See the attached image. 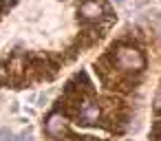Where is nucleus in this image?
<instances>
[{
  "label": "nucleus",
  "mask_w": 161,
  "mask_h": 141,
  "mask_svg": "<svg viewBox=\"0 0 161 141\" xmlns=\"http://www.w3.org/2000/svg\"><path fill=\"white\" fill-rule=\"evenodd\" d=\"M77 16L86 24H97L106 16V11L102 7V3H97V0H84V3L80 5V9H77Z\"/></svg>",
  "instance_id": "7ed1b4c3"
},
{
  "label": "nucleus",
  "mask_w": 161,
  "mask_h": 141,
  "mask_svg": "<svg viewBox=\"0 0 161 141\" xmlns=\"http://www.w3.org/2000/svg\"><path fill=\"white\" fill-rule=\"evenodd\" d=\"M99 117H102V106L93 97H84L80 101V108H77V123L93 126L99 121Z\"/></svg>",
  "instance_id": "f03ea898"
},
{
  "label": "nucleus",
  "mask_w": 161,
  "mask_h": 141,
  "mask_svg": "<svg viewBox=\"0 0 161 141\" xmlns=\"http://www.w3.org/2000/svg\"><path fill=\"white\" fill-rule=\"evenodd\" d=\"M16 3H18V0H0V18H3V16H5Z\"/></svg>",
  "instance_id": "0eeeda50"
},
{
  "label": "nucleus",
  "mask_w": 161,
  "mask_h": 141,
  "mask_svg": "<svg viewBox=\"0 0 161 141\" xmlns=\"http://www.w3.org/2000/svg\"><path fill=\"white\" fill-rule=\"evenodd\" d=\"M0 141H18V139H16V132H14V130L0 128Z\"/></svg>",
  "instance_id": "423d86ee"
},
{
  "label": "nucleus",
  "mask_w": 161,
  "mask_h": 141,
  "mask_svg": "<svg viewBox=\"0 0 161 141\" xmlns=\"http://www.w3.org/2000/svg\"><path fill=\"white\" fill-rule=\"evenodd\" d=\"M7 79H9V66L0 64V84H5Z\"/></svg>",
  "instance_id": "1a4fd4ad"
},
{
  "label": "nucleus",
  "mask_w": 161,
  "mask_h": 141,
  "mask_svg": "<svg viewBox=\"0 0 161 141\" xmlns=\"http://www.w3.org/2000/svg\"><path fill=\"white\" fill-rule=\"evenodd\" d=\"M44 132L49 134V137H53V139H62V137H66L69 134V121H66V117L62 115V112H51L49 117H47V121H44Z\"/></svg>",
  "instance_id": "20e7f679"
},
{
  "label": "nucleus",
  "mask_w": 161,
  "mask_h": 141,
  "mask_svg": "<svg viewBox=\"0 0 161 141\" xmlns=\"http://www.w3.org/2000/svg\"><path fill=\"white\" fill-rule=\"evenodd\" d=\"M115 3H124V0H115Z\"/></svg>",
  "instance_id": "9d476101"
},
{
  "label": "nucleus",
  "mask_w": 161,
  "mask_h": 141,
  "mask_svg": "<svg viewBox=\"0 0 161 141\" xmlns=\"http://www.w3.org/2000/svg\"><path fill=\"white\" fill-rule=\"evenodd\" d=\"M152 108H154L157 115H161V88L157 90V95H154V99H152Z\"/></svg>",
  "instance_id": "6e6552de"
},
{
  "label": "nucleus",
  "mask_w": 161,
  "mask_h": 141,
  "mask_svg": "<svg viewBox=\"0 0 161 141\" xmlns=\"http://www.w3.org/2000/svg\"><path fill=\"white\" fill-rule=\"evenodd\" d=\"M150 141H161V119H157L150 128Z\"/></svg>",
  "instance_id": "39448f33"
},
{
  "label": "nucleus",
  "mask_w": 161,
  "mask_h": 141,
  "mask_svg": "<svg viewBox=\"0 0 161 141\" xmlns=\"http://www.w3.org/2000/svg\"><path fill=\"white\" fill-rule=\"evenodd\" d=\"M113 62L119 66V71H124V73H141L143 68H146V57H143V53L137 49V46H132V44H117V46H113Z\"/></svg>",
  "instance_id": "f257e3e1"
}]
</instances>
